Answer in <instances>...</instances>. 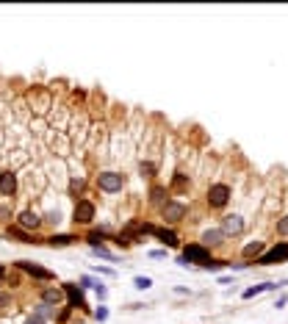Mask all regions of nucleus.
<instances>
[{
	"label": "nucleus",
	"instance_id": "obj_1",
	"mask_svg": "<svg viewBox=\"0 0 288 324\" xmlns=\"http://www.w3.org/2000/svg\"><path fill=\"white\" fill-rule=\"evenodd\" d=\"M211 250H205L202 244H189V247H183V255L177 258V264L180 266H191V264H200V266H205V264H211Z\"/></svg>",
	"mask_w": 288,
	"mask_h": 324
},
{
	"label": "nucleus",
	"instance_id": "obj_2",
	"mask_svg": "<svg viewBox=\"0 0 288 324\" xmlns=\"http://www.w3.org/2000/svg\"><path fill=\"white\" fill-rule=\"evenodd\" d=\"M125 183H128V177L122 175V172H114V169L100 172L97 175V189L106 191V194H116V191H122L125 189Z\"/></svg>",
	"mask_w": 288,
	"mask_h": 324
},
{
	"label": "nucleus",
	"instance_id": "obj_3",
	"mask_svg": "<svg viewBox=\"0 0 288 324\" xmlns=\"http://www.w3.org/2000/svg\"><path fill=\"white\" fill-rule=\"evenodd\" d=\"M230 197H233V189L228 183H214V186H208V197H205V202H208V208H224V205L230 202Z\"/></svg>",
	"mask_w": 288,
	"mask_h": 324
},
{
	"label": "nucleus",
	"instance_id": "obj_4",
	"mask_svg": "<svg viewBox=\"0 0 288 324\" xmlns=\"http://www.w3.org/2000/svg\"><path fill=\"white\" fill-rule=\"evenodd\" d=\"M186 213H189V205L186 202H180V199H167V205L161 208V219L167 225H177V222L186 219Z\"/></svg>",
	"mask_w": 288,
	"mask_h": 324
},
{
	"label": "nucleus",
	"instance_id": "obj_5",
	"mask_svg": "<svg viewBox=\"0 0 288 324\" xmlns=\"http://www.w3.org/2000/svg\"><path fill=\"white\" fill-rule=\"evenodd\" d=\"M94 216H97V205H94L92 199H78V202H75V211H72L75 225H92Z\"/></svg>",
	"mask_w": 288,
	"mask_h": 324
},
{
	"label": "nucleus",
	"instance_id": "obj_6",
	"mask_svg": "<svg viewBox=\"0 0 288 324\" xmlns=\"http://www.w3.org/2000/svg\"><path fill=\"white\" fill-rule=\"evenodd\" d=\"M288 260V241H280V244H274L272 250H266L260 258L255 260L258 266H274V264H283Z\"/></svg>",
	"mask_w": 288,
	"mask_h": 324
},
{
	"label": "nucleus",
	"instance_id": "obj_7",
	"mask_svg": "<svg viewBox=\"0 0 288 324\" xmlns=\"http://www.w3.org/2000/svg\"><path fill=\"white\" fill-rule=\"evenodd\" d=\"M42 225H45V222H42V213L33 211V208H25V211L17 213V227H19V230H25V233L39 230Z\"/></svg>",
	"mask_w": 288,
	"mask_h": 324
},
{
	"label": "nucleus",
	"instance_id": "obj_8",
	"mask_svg": "<svg viewBox=\"0 0 288 324\" xmlns=\"http://www.w3.org/2000/svg\"><path fill=\"white\" fill-rule=\"evenodd\" d=\"M219 230H222L228 238L230 236H241V233H244V216H241V213H224Z\"/></svg>",
	"mask_w": 288,
	"mask_h": 324
},
{
	"label": "nucleus",
	"instance_id": "obj_9",
	"mask_svg": "<svg viewBox=\"0 0 288 324\" xmlns=\"http://www.w3.org/2000/svg\"><path fill=\"white\" fill-rule=\"evenodd\" d=\"M224 241H228V236H224L219 227H208V230H202L200 236V244L205 247V250H216V247H222Z\"/></svg>",
	"mask_w": 288,
	"mask_h": 324
},
{
	"label": "nucleus",
	"instance_id": "obj_10",
	"mask_svg": "<svg viewBox=\"0 0 288 324\" xmlns=\"http://www.w3.org/2000/svg\"><path fill=\"white\" fill-rule=\"evenodd\" d=\"M0 194H3L6 199H11V197L17 194V175L11 169L0 172Z\"/></svg>",
	"mask_w": 288,
	"mask_h": 324
},
{
	"label": "nucleus",
	"instance_id": "obj_11",
	"mask_svg": "<svg viewBox=\"0 0 288 324\" xmlns=\"http://www.w3.org/2000/svg\"><path fill=\"white\" fill-rule=\"evenodd\" d=\"M139 230H144V233H153L155 238H161L167 247H177L180 241H177V233H172V230H163V227H153V225H139Z\"/></svg>",
	"mask_w": 288,
	"mask_h": 324
},
{
	"label": "nucleus",
	"instance_id": "obj_12",
	"mask_svg": "<svg viewBox=\"0 0 288 324\" xmlns=\"http://www.w3.org/2000/svg\"><path fill=\"white\" fill-rule=\"evenodd\" d=\"M17 269H23V272H28L31 277H36V280H53V272H47V269L42 266H36L33 260H19Z\"/></svg>",
	"mask_w": 288,
	"mask_h": 324
},
{
	"label": "nucleus",
	"instance_id": "obj_13",
	"mask_svg": "<svg viewBox=\"0 0 288 324\" xmlns=\"http://www.w3.org/2000/svg\"><path fill=\"white\" fill-rule=\"evenodd\" d=\"M64 294H67V299H70V308H86V299H84L80 286H75V282H64Z\"/></svg>",
	"mask_w": 288,
	"mask_h": 324
},
{
	"label": "nucleus",
	"instance_id": "obj_14",
	"mask_svg": "<svg viewBox=\"0 0 288 324\" xmlns=\"http://www.w3.org/2000/svg\"><path fill=\"white\" fill-rule=\"evenodd\" d=\"M263 252H266V244H263V241H250V244H246L244 250H241V255H244L246 260H252V258L258 260Z\"/></svg>",
	"mask_w": 288,
	"mask_h": 324
},
{
	"label": "nucleus",
	"instance_id": "obj_15",
	"mask_svg": "<svg viewBox=\"0 0 288 324\" xmlns=\"http://www.w3.org/2000/svg\"><path fill=\"white\" fill-rule=\"evenodd\" d=\"M61 299H64V288H45L42 291V302L50 305V308H56Z\"/></svg>",
	"mask_w": 288,
	"mask_h": 324
},
{
	"label": "nucleus",
	"instance_id": "obj_16",
	"mask_svg": "<svg viewBox=\"0 0 288 324\" xmlns=\"http://www.w3.org/2000/svg\"><path fill=\"white\" fill-rule=\"evenodd\" d=\"M150 202L163 208V205H167V186H161V183L150 186Z\"/></svg>",
	"mask_w": 288,
	"mask_h": 324
},
{
	"label": "nucleus",
	"instance_id": "obj_17",
	"mask_svg": "<svg viewBox=\"0 0 288 324\" xmlns=\"http://www.w3.org/2000/svg\"><path fill=\"white\" fill-rule=\"evenodd\" d=\"M6 236H9V238H19L23 244H33V236H31V233H25V230H19V227H6Z\"/></svg>",
	"mask_w": 288,
	"mask_h": 324
},
{
	"label": "nucleus",
	"instance_id": "obj_18",
	"mask_svg": "<svg viewBox=\"0 0 288 324\" xmlns=\"http://www.w3.org/2000/svg\"><path fill=\"white\" fill-rule=\"evenodd\" d=\"M106 236H108L106 230H92V233L86 236V241H89V247H92V250H97V247H102V241H106Z\"/></svg>",
	"mask_w": 288,
	"mask_h": 324
},
{
	"label": "nucleus",
	"instance_id": "obj_19",
	"mask_svg": "<svg viewBox=\"0 0 288 324\" xmlns=\"http://www.w3.org/2000/svg\"><path fill=\"white\" fill-rule=\"evenodd\" d=\"M172 189H177V191H189V189H191V180H189L186 175H180V172H177L175 180H172Z\"/></svg>",
	"mask_w": 288,
	"mask_h": 324
},
{
	"label": "nucleus",
	"instance_id": "obj_20",
	"mask_svg": "<svg viewBox=\"0 0 288 324\" xmlns=\"http://www.w3.org/2000/svg\"><path fill=\"white\" fill-rule=\"evenodd\" d=\"M42 222L50 225V227H58V225H61V211H58V208H56V211H47L45 216H42Z\"/></svg>",
	"mask_w": 288,
	"mask_h": 324
},
{
	"label": "nucleus",
	"instance_id": "obj_21",
	"mask_svg": "<svg viewBox=\"0 0 288 324\" xmlns=\"http://www.w3.org/2000/svg\"><path fill=\"white\" fill-rule=\"evenodd\" d=\"M263 291H269V282H263V286H252V288H246V291L241 294L244 299H252V296H258V294H263Z\"/></svg>",
	"mask_w": 288,
	"mask_h": 324
},
{
	"label": "nucleus",
	"instance_id": "obj_22",
	"mask_svg": "<svg viewBox=\"0 0 288 324\" xmlns=\"http://www.w3.org/2000/svg\"><path fill=\"white\" fill-rule=\"evenodd\" d=\"M139 175H141V177H153V175H155V164H153V161H141V164H139Z\"/></svg>",
	"mask_w": 288,
	"mask_h": 324
},
{
	"label": "nucleus",
	"instance_id": "obj_23",
	"mask_svg": "<svg viewBox=\"0 0 288 324\" xmlns=\"http://www.w3.org/2000/svg\"><path fill=\"white\" fill-rule=\"evenodd\" d=\"M84 189H86V180H84V177H72L70 194H84Z\"/></svg>",
	"mask_w": 288,
	"mask_h": 324
},
{
	"label": "nucleus",
	"instance_id": "obj_24",
	"mask_svg": "<svg viewBox=\"0 0 288 324\" xmlns=\"http://www.w3.org/2000/svg\"><path fill=\"white\" fill-rule=\"evenodd\" d=\"M33 313H36V316H42V319H50V316H56V310L42 302V305H36V308H33Z\"/></svg>",
	"mask_w": 288,
	"mask_h": 324
},
{
	"label": "nucleus",
	"instance_id": "obj_25",
	"mask_svg": "<svg viewBox=\"0 0 288 324\" xmlns=\"http://www.w3.org/2000/svg\"><path fill=\"white\" fill-rule=\"evenodd\" d=\"M47 241H50L53 247H67V244H72L75 241V236H50Z\"/></svg>",
	"mask_w": 288,
	"mask_h": 324
},
{
	"label": "nucleus",
	"instance_id": "obj_26",
	"mask_svg": "<svg viewBox=\"0 0 288 324\" xmlns=\"http://www.w3.org/2000/svg\"><path fill=\"white\" fill-rule=\"evenodd\" d=\"M274 230H277V236H283V238H288V216H283V219H277V225H274Z\"/></svg>",
	"mask_w": 288,
	"mask_h": 324
},
{
	"label": "nucleus",
	"instance_id": "obj_27",
	"mask_svg": "<svg viewBox=\"0 0 288 324\" xmlns=\"http://www.w3.org/2000/svg\"><path fill=\"white\" fill-rule=\"evenodd\" d=\"M133 286L139 288V291H147V288L153 286V280H150V277H133Z\"/></svg>",
	"mask_w": 288,
	"mask_h": 324
},
{
	"label": "nucleus",
	"instance_id": "obj_28",
	"mask_svg": "<svg viewBox=\"0 0 288 324\" xmlns=\"http://www.w3.org/2000/svg\"><path fill=\"white\" fill-rule=\"evenodd\" d=\"M97 286H100V280L89 277V274H84V277H80V288H97Z\"/></svg>",
	"mask_w": 288,
	"mask_h": 324
},
{
	"label": "nucleus",
	"instance_id": "obj_29",
	"mask_svg": "<svg viewBox=\"0 0 288 324\" xmlns=\"http://www.w3.org/2000/svg\"><path fill=\"white\" fill-rule=\"evenodd\" d=\"M224 266H228L224 260H211V264H205L202 269H205V272H219V269H224Z\"/></svg>",
	"mask_w": 288,
	"mask_h": 324
},
{
	"label": "nucleus",
	"instance_id": "obj_30",
	"mask_svg": "<svg viewBox=\"0 0 288 324\" xmlns=\"http://www.w3.org/2000/svg\"><path fill=\"white\" fill-rule=\"evenodd\" d=\"M94 255H97V258H106V260H116V255H111L106 250V247H97V250H92Z\"/></svg>",
	"mask_w": 288,
	"mask_h": 324
},
{
	"label": "nucleus",
	"instance_id": "obj_31",
	"mask_svg": "<svg viewBox=\"0 0 288 324\" xmlns=\"http://www.w3.org/2000/svg\"><path fill=\"white\" fill-rule=\"evenodd\" d=\"M94 319H97V321H106V319H108V308L100 305L97 310H94Z\"/></svg>",
	"mask_w": 288,
	"mask_h": 324
},
{
	"label": "nucleus",
	"instance_id": "obj_32",
	"mask_svg": "<svg viewBox=\"0 0 288 324\" xmlns=\"http://www.w3.org/2000/svg\"><path fill=\"white\" fill-rule=\"evenodd\" d=\"M9 302H11V294L0 291V310H9Z\"/></svg>",
	"mask_w": 288,
	"mask_h": 324
},
{
	"label": "nucleus",
	"instance_id": "obj_33",
	"mask_svg": "<svg viewBox=\"0 0 288 324\" xmlns=\"http://www.w3.org/2000/svg\"><path fill=\"white\" fill-rule=\"evenodd\" d=\"M11 216V205H0V222H9Z\"/></svg>",
	"mask_w": 288,
	"mask_h": 324
},
{
	"label": "nucleus",
	"instance_id": "obj_34",
	"mask_svg": "<svg viewBox=\"0 0 288 324\" xmlns=\"http://www.w3.org/2000/svg\"><path fill=\"white\" fill-rule=\"evenodd\" d=\"M23 324H47V319H42V316H36V313H33V316H28V319H25Z\"/></svg>",
	"mask_w": 288,
	"mask_h": 324
},
{
	"label": "nucleus",
	"instance_id": "obj_35",
	"mask_svg": "<svg viewBox=\"0 0 288 324\" xmlns=\"http://www.w3.org/2000/svg\"><path fill=\"white\" fill-rule=\"evenodd\" d=\"M285 305H288V296H285V294H280L277 299H274V308L280 310V308H285Z\"/></svg>",
	"mask_w": 288,
	"mask_h": 324
},
{
	"label": "nucleus",
	"instance_id": "obj_36",
	"mask_svg": "<svg viewBox=\"0 0 288 324\" xmlns=\"http://www.w3.org/2000/svg\"><path fill=\"white\" fill-rule=\"evenodd\" d=\"M97 272L100 274H108V277H116V272H114V269H108V266H97Z\"/></svg>",
	"mask_w": 288,
	"mask_h": 324
},
{
	"label": "nucleus",
	"instance_id": "obj_37",
	"mask_svg": "<svg viewBox=\"0 0 288 324\" xmlns=\"http://www.w3.org/2000/svg\"><path fill=\"white\" fill-rule=\"evenodd\" d=\"M94 291H97V296H100V299H106V296H108V291H106V286H102V282H100L97 288H94Z\"/></svg>",
	"mask_w": 288,
	"mask_h": 324
},
{
	"label": "nucleus",
	"instance_id": "obj_38",
	"mask_svg": "<svg viewBox=\"0 0 288 324\" xmlns=\"http://www.w3.org/2000/svg\"><path fill=\"white\" fill-rule=\"evenodd\" d=\"M150 258H167V250H153L150 252Z\"/></svg>",
	"mask_w": 288,
	"mask_h": 324
},
{
	"label": "nucleus",
	"instance_id": "obj_39",
	"mask_svg": "<svg viewBox=\"0 0 288 324\" xmlns=\"http://www.w3.org/2000/svg\"><path fill=\"white\" fill-rule=\"evenodd\" d=\"M0 277H6V269L3 266H0Z\"/></svg>",
	"mask_w": 288,
	"mask_h": 324
}]
</instances>
